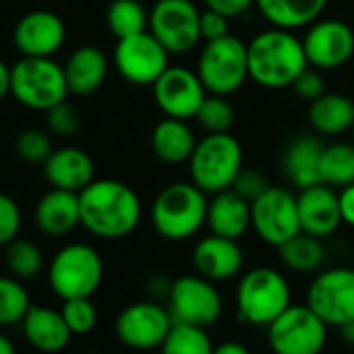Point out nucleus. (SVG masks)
<instances>
[{"mask_svg": "<svg viewBox=\"0 0 354 354\" xmlns=\"http://www.w3.org/2000/svg\"><path fill=\"white\" fill-rule=\"evenodd\" d=\"M82 225L100 240H121L142 221V201L119 180H94L80 192Z\"/></svg>", "mask_w": 354, "mask_h": 354, "instance_id": "obj_1", "label": "nucleus"}, {"mask_svg": "<svg viewBox=\"0 0 354 354\" xmlns=\"http://www.w3.org/2000/svg\"><path fill=\"white\" fill-rule=\"evenodd\" d=\"M306 67L302 38L290 30L269 28L248 42V75L265 90L292 88Z\"/></svg>", "mask_w": 354, "mask_h": 354, "instance_id": "obj_2", "label": "nucleus"}, {"mask_svg": "<svg viewBox=\"0 0 354 354\" xmlns=\"http://www.w3.org/2000/svg\"><path fill=\"white\" fill-rule=\"evenodd\" d=\"M209 194L192 182H175L165 186L150 209L154 232L169 242L194 238L207 225Z\"/></svg>", "mask_w": 354, "mask_h": 354, "instance_id": "obj_3", "label": "nucleus"}, {"mask_svg": "<svg viewBox=\"0 0 354 354\" xmlns=\"http://www.w3.org/2000/svg\"><path fill=\"white\" fill-rule=\"evenodd\" d=\"M190 182L207 194L230 190L244 167L242 144L230 131L207 133L198 140L190 160Z\"/></svg>", "mask_w": 354, "mask_h": 354, "instance_id": "obj_4", "label": "nucleus"}, {"mask_svg": "<svg viewBox=\"0 0 354 354\" xmlns=\"http://www.w3.org/2000/svg\"><path fill=\"white\" fill-rule=\"evenodd\" d=\"M292 304V290L283 273L271 267L246 271L236 288V310L240 321L267 327Z\"/></svg>", "mask_w": 354, "mask_h": 354, "instance_id": "obj_5", "label": "nucleus"}, {"mask_svg": "<svg viewBox=\"0 0 354 354\" xmlns=\"http://www.w3.org/2000/svg\"><path fill=\"white\" fill-rule=\"evenodd\" d=\"M48 286L61 298H92L102 283L104 263L96 248L73 242L57 250L48 263Z\"/></svg>", "mask_w": 354, "mask_h": 354, "instance_id": "obj_6", "label": "nucleus"}, {"mask_svg": "<svg viewBox=\"0 0 354 354\" xmlns=\"http://www.w3.org/2000/svg\"><path fill=\"white\" fill-rule=\"evenodd\" d=\"M69 94L65 69L55 59L21 57L11 67V96L26 109L50 111Z\"/></svg>", "mask_w": 354, "mask_h": 354, "instance_id": "obj_7", "label": "nucleus"}, {"mask_svg": "<svg viewBox=\"0 0 354 354\" xmlns=\"http://www.w3.org/2000/svg\"><path fill=\"white\" fill-rule=\"evenodd\" d=\"M196 73L209 94H236L246 84V80H250L248 44H244L240 38L232 34L219 40L205 42L198 55Z\"/></svg>", "mask_w": 354, "mask_h": 354, "instance_id": "obj_8", "label": "nucleus"}, {"mask_svg": "<svg viewBox=\"0 0 354 354\" xmlns=\"http://www.w3.org/2000/svg\"><path fill=\"white\" fill-rule=\"evenodd\" d=\"M201 13L192 0H156L148 13V32L169 55H188L203 42Z\"/></svg>", "mask_w": 354, "mask_h": 354, "instance_id": "obj_9", "label": "nucleus"}, {"mask_svg": "<svg viewBox=\"0 0 354 354\" xmlns=\"http://www.w3.org/2000/svg\"><path fill=\"white\" fill-rule=\"evenodd\" d=\"M329 325L308 304H290L267 325V342L273 354H321Z\"/></svg>", "mask_w": 354, "mask_h": 354, "instance_id": "obj_10", "label": "nucleus"}, {"mask_svg": "<svg viewBox=\"0 0 354 354\" xmlns=\"http://www.w3.org/2000/svg\"><path fill=\"white\" fill-rule=\"evenodd\" d=\"M167 308L173 323H188L196 327H211L223 313V298L215 281L194 273L173 279L167 296Z\"/></svg>", "mask_w": 354, "mask_h": 354, "instance_id": "obj_11", "label": "nucleus"}, {"mask_svg": "<svg viewBox=\"0 0 354 354\" xmlns=\"http://www.w3.org/2000/svg\"><path fill=\"white\" fill-rule=\"evenodd\" d=\"M173 327L169 308L156 300H138L121 308L115 319L117 339L138 352L158 350Z\"/></svg>", "mask_w": 354, "mask_h": 354, "instance_id": "obj_12", "label": "nucleus"}, {"mask_svg": "<svg viewBox=\"0 0 354 354\" xmlns=\"http://www.w3.org/2000/svg\"><path fill=\"white\" fill-rule=\"evenodd\" d=\"M306 304L329 327L354 319V269L331 267L315 275L306 290Z\"/></svg>", "mask_w": 354, "mask_h": 354, "instance_id": "obj_13", "label": "nucleus"}, {"mask_svg": "<svg viewBox=\"0 0 354 354\" xmlns=\"http://www.w3.org/2000/svg\"><path fill=\"white\" fill-rule=\"evenodd\" d=\"M169 57L167 48L146 30L117 40L113 65L125 82L133 86H152L169 67Z\"/></svg>", "mask_w": 354, "mask_h": 354, "instance_id": "obj_14", "label": "nucleus"}, {"mask_svg": "<svg viewBox=\"0 0 354 354\" xmlns=\"http://www.w3.org/2000/svg\"><path fill=\"white\" fill-rule=\"evenodd\" d=\"M252 230L265 244L275 248L300 234L296 196L286 188L269 186L267 192L252 201Z\"/></svg>", "mask_w": 354, "mask_h": 354, "instance_id": "obj_15", "label": "nucleus"}, {"mask_svg": "<svg viewBox=\"0 0 354 354\" xmlns=\"http://www.w3.org/2000/svg\"><path fill=\"white\" fill-rule=\"evenodd\" d=\"M207 94L209 92L203 86L198 73L182 65H169L165 73L152 84L156 106L165 117L173 119H194Z\"/></svg>", "mask_w": 354, "mask_h": 354, "instance_id": "obj_16", "label": "nucleus"}, {"mask_svg": "<svg viewBox=\"0 0 354 354\" xmlns=\"http://www.w3.org/2000/svg\"><path fill=\"white\" fill-rule=\"evenodd\" d=\"M308 67L331 71L354 57V30L342 19H317L302 36Z\"/></svg>", "mask_w": 354, "mask_h": 354, "instance_id": "obj_17", "label": "nucleus"}, {"mask_svg": "<svg viewBox=\"0 0 354 354\" xmlns=\"http://www.w3.org/2000/svg\"><path fill=\"white\" fill-rule=\"evenodd\" d=\"M65 40V21L57 13L44 9L26 13L13 30V44L21 57L53 59L63 48Z\"/></svg>", "mask_w": 354, "mask_h": 354, "instance_id": "obj_18", "label": "nucleus"}, {"mask_svg": "<svg viewBox=\"0 0 354 354\" xmlns=\"http://www.w3.org/2000/svg\"><path fill=\"white\" fill-rule=\"evenodd\" d=\"M296 201H298L300 230L304 234L325 240L339 230L342 213H339V198L335 188L327 184H315L300 190Z\"/></svg>", "mask_w": 354, "mask_h": 354, "instance_id": "obj_19", "label": "nucleus"}, {"mask_svg": "<svg viewBox=\"0 0 354 354\" xmlns=\"http://www.w3.org/2000/svg\"><path fill=\"white\" fill-rule=\"evenodd\" d=\"M192 265L198 275L215 283L230 281L244 269V250L238 240L211 234L196 242L192 250Z\"/></svg>", "mask_w": 354, "mask_h": 354, "instance_id": "obj_20", "label": "nucleus"}, {"mask_svg": "<svg viewBox=\"0 0 354 354\" xmlns=\"http://www.w3.org/2000/svg\"><path fill=\"white\" fill-rule=\"evenodd\" d=\"M44 177L53 188L80 194L94 182V160L84 148L61 146L46 158Z\"/></svg>", "mask_w": 354, "mask_h": 354, "instance_id": "obj_21", "label": "nucleus"}, {"mask_svg": "<svg viewBox=\"0 0 354 354\" xmlns=\"http://www.w3.org/2000/svg\"><path fill=\"white\" fill-rule=\"evenodd\" d=\"M21 331L28 344L44 354H57L65 350L73 337L63 313L42 304L30 306L28 315L21 321Z\"/></svg>", "mask_w": 354, "mask_h": 354, "instance_id": "obj_22", "label": "nucleus"}, {"mask_svg": "<svg viewBox=\"0 0 354 354\" xmlns=\"http://www.w3.org/2000/svg\"><path fill=\"white\" fill-rule=\"evenodd\" d=\"M34 221L36 227L48 238H63L71 234L77 225H82L80 194L53 188L38 201Z\"/></svg>", "mask_w": 354, "mask_h": 354, "instance_id": "obj_23", "label": "nucleus"}, {"mask_svg": "<svg viewBox=\"0 0 354 354\" xmlns=\"http://www.w3.org/2000/svg\"><path fill=\"white\" fill-rule=\"evenodd\" d=\"M207 227L211 230V234L240 240L252 227V203L232 188L211 194Z\"/></svg>", "mask_w": 354, "mask_h": 354, "instance_id": "obj_24", "label": "nucleus"}, {"mask_svg": "<svg viewBox=\"0 0 354 354\" xmlns=\"http://www.w3.org/2000/svg\"><path fill=\"white\" fill-rule=\"evenodd\" d=\"M325 144L317 136H298L294 138L281 158L283 173L292 186L304 190L308 186L321 184V154Z\"/></svg>", "mask_w": 354, "mask_h": 354, "instance_id": "obj_25", "label": "nucleus"}, {"mask_svg": "<svg viewBox=\"0 0 354 354\" xmlns=\"http://www.w3.org/2000/svg\"><path fill=\"white\" fill-rule=\"evenodd\" d=\"M69 92L75 96H90L100 90L109 75L106 55L92 44L75 48L63 65Z\"/></svg>", "mask_w": 354, "mask_h": 354, "instance_id": "obj_26", "label": "nucleus"}, {"mask_svg": "<svg viewBox=\"0 0 354 354\" xmlns=\"http://www.w3.org/2000/svg\"><path fill=\"white\" fill-rule=\"evenodd\" d=\"M198 140L194 129L184 119L165 117L152 127L150 146L156 158L167 165H184L190 160Z\"/></svg>", "mask_w": 354, "mask_h": 354, "instance_id": "obj_27", "label": "nucleus"}, {"mask_svg": "<svg viewBox=\"0 0 354 354\" xmlns=\"http://www.w3.org/2000/svg\"><path fill=\"white\" fill-rule=\"evenodd\" d=\"M329 0H254L261 17L271 28L302 30L323 17Z\"/></svg>", "mask_w": 354, "mask_h": 354, "instance_id": "obj_28", "label": "nucleus"}, {"mask_svg": "<svg viewBox=\"0 0 354 354\" xmlns=\"http://www.w3.org/2000/svg\"><path fill=\"white\" fill-rule=\"evenodd\" d=\"M308 123L315 133L321 136H339L354 129V100L335 94L325 92L308 106Z\"/></svg>", "mask_w": 354, "mask_h": 354, "instance_id": "obj_29", "label": "nucleus"}, {"mask_svg": "<svg viewBox=\"0 0 354 354\" xmlns=\"http://www.w3.org/2000/svg\"><path fill=\"white\" fill-rule=\"evenodd\" d=\"M281 265L294 273H315L325 263V246L321 238L308 236L304 232L296 234L277 248Z\"/></svg>", "mask_w": 354, "mask_h": 354, "instance_id": "obj_30", "label": "nucleus"}, {"mask_svg": "<svg viewBox=\"0 0 354 354\" xmlns=\"http://www.w3.org/2000/svg\"><path fill=\"white\" fill-rule=\"evenodd\" d=\"M321 184L335 190L354 184V142H335L323 148L321 154Z\"/></svg>", "mask_w": 354, "mask_h": 354, "instance_id": "obj_31", "label": "nucleus"}, {"mask_svg": "<svg viewBox=\"0 0 354 354\" xmlns=\"http://www.w3.org/2000/svg\"><path fill=\"white\" fill-rule=\"evenodd\" d=\"M106 28L115 40H123L148 30V11L140 0H113L106 9Z\"/></svg>", "mask_w": 354, "mask_h": 354, "instance_id": "obj_32", "label": "nucleus"}, {"mask_svg": "<svg viewBox=\"0 0 354 354\" xmlns=\"http://www.w3.org/2000/svg\"><path fill=\"white\" fill-rule=\"evenodd\" d=\"M213 339L205 327L173 323L165 342L160 344V354H213Z\"/></svg>", "mask_w": 354, "mask_h": 354, "instance_id": "obj_33", "label": "nucleus"}, {"mask_svg": "<svg viewBox=\"0 0 354 354\" xmlns=\"http://www.w3.org/2000/svg\"><path fill=\"white\" fill-rule=\"evenodd\" d=\"M5 267L9 273L21 281H30L38 277L44 269V254L38 244L32 240L15 238L5 246Z\"/></svg>", "mask_w": 354, "mask_h": 354, "instance_id": "obj_34", "label": "nucleus"}, {"mask_svg": "<svg viewBox=\"0 0 354 354\" xmlns=\"http://www.w3.org/2000/svg\"><path fill=\"white\" fill-rule=\"evenodd\" d=\"M32 306V298L21 279L13 275H0V327L21 325Z\"/></svg>", "mask_w": 354, "mask_h": 354, "instance_id": "obj_35", "label": "nucleus"}, {"mask_svg": "<svg viewBox=\"0 0 354 354\" xmlns=\"http://www.w3.org/2000/svg\"><path fill=\"white\" fill-rule=\"evenodd\" d=\"M194 119L207 133H223L236 123V109L230 102V96L207 94Z\"/></svg>", "mask_w": 354, "mask_h": 354, "instance_id": "obj_36", "label": "nucleus"}, {"mask_svg": "<svg viewBox=\"0 0 354 354\" xmlns=\"http://www.w3.org/2000/svg\"><path fill=\"white\" fill-rule=\"evenodd\" d=\"M61 313H63L65 323L69 325L73 335H88L90 331H94V327L98 323V310H96V304L92 302V298L63 300Z\"/></svg>", "mask_w": 354, "mask_h": 354, "instance_id": "obj_37", "label": "nucleus"}, {"mask_svg": "<svg viewBox=\"0 0 354 354\" xmlns=\"http://www.w3.org/2000/svg\"><path fill=\"white\" fill-rule=\"evenodd\" d=\"M17 154L21 160L32 162V165H44L46 158L53 154V142L42 129H26L19 133L15 142Z\"/></svg>", "mask_w": 354, "mask_h": 354, "instance_id": "obj_38", "label": "nucleus"}, {"mask_svg": "<svg viewBox=\"0 0 354 354\" xmlns=\"http://www.w3.org/2000/svg\"><path fill=\"white\" fill-rule=\"evenodd\" d=\"M46 113H48V127H50V131L61 136V138H73L82 129V115L67 100L59 102L57 106H53Z\"/></svg>", "mask_w": 354, "mask_h": 354, "instance_id": "obj_39", "label": "nucleus"}, {"mask_svg": "<svg viewBox=\"0 0 354 354\" xmlns=\"http://www.w3.org/2000/svg\"><path fill=\"white\" fill-rule=\"evenodd\" d=\"M21 230V209L9 194L0 192V248L19 238Z\"/></svg>", "mask_w": 354, "mask_h": 354, "instance_id": "obj_40", "label": "nucleus"}, {"mask_svg": "<svg viewBox=\"0 0 354 354\" xmlns=\"http://www.w3.org/2000/svg\"><path fill=\"white\" fill-rule=\"evenodd\" d=\"M232 190H236L240 196H244L246 201H257L263 192L269 190V182L267 177L259 171V169H252V167H242V171L238 173L236 182L232 186Z\"/></svg>", "mask_w": 354, "mask_h": 354, "instance_id": "obj_41", "label": "nucleus"}, {"mask_svg": "<svg viewBox=\"0 0 354 354\" xmlns=\"http://www.w3.org/2000/svg\"><path fill=\"white\" fill-rule=\"evenodd\" d=\"M292 90L296 92L298 98L313 102V100H317L319 96L325 94V80H323V75H321L319 69L306 67V69L296 77V82L292 84Z\"/></svg>", "mask_w": 354, "mask_h": 354, "instance_id": "obj_42", "label": "nucleus"}, {"mask_svg": "<svg viewBox=\"0 0 354 354\" xmlns=\"http://www.w3.org/2000/svg\"><path fill=\"white\" fill-rule=\"evenodd\" d=\"M201 34L205 42L219 40L230 34V17L223 13H217L213 9H205L201 13Z\"/></svg>", "mask_w": 354, "mask_h": 354, "instance_id": "obj_43", "label": "nucleus"}, {"mask_svg": "<svg viewBox=\"0 0 354 354\" xmlns=\"http://www.w3.org/2000/svg\"><path fill=\"white\" fill-rule=\"evenodd\" d=\"M205 7L234 19L250 11L254 7V0H205Z\"/></svg>", "mask_w": 354, "mask_h": 354, "instance_id": "obj_44", "label": "nucleus"}, {"mask_svg": "<svg viewBox=\"0 0 354 354\" xmlns=\"http://www.w3.org/2000/svg\"><path fill=\"white\" fill-rule=\"evenodd\" d=\"M339 198V213H342V223L354 227V184L339 188L337 192Z\"/></svg>", "mask_w": 354, "mask_h": 354, "instance_id": "obj_45", "label": "nucleus"}, {"mask_svg": "<svg viewBox=\"0 0 354 354\" xmlns=\"http://www.w3.org/2000/svg\"><path fill=\"white\" fill-rule=\"evenodd\" d=\"M173 279H169L167 275H150L146 279V294L150 296V300H158V298H167L171 292Z\"/></svg>", "mask_w": 354, "mask_h": 354, "instance_id": "obj_46", "label": "nucleus"}, {"mask_svg": "<svg viewBox=\"0 0 354 354\" xmlns=\"http://www.w3.org/2000/svg\"><path fill=\"white\" fill-rule=\"evenodd\" d=\"M213 354H250V350L242 342L227 339V342H221L219 346H215Z\"/></svg>", "mask_w": 354, "mask_h": 354, "instance_id": "obj_47", "label": "nucleus"}, {"mask_svg": "<svg viewBox=\"0 0 354 354\" xmlns=\"http://www.w3.org/2000/svg\"><path fill=\"white\" fill-rule=\"evenodd\" d=\"M11 94V67L0 59V100Z\"/></svg>", "mask_w": 354, "mask_h": 354, "instance_id": "obj_48", "label": "nucleus"}, {"mask_svg": "<svg viewBox=\"0 0 354 354\" xmlns=\"http://www.w3.org/2000/svg\"><path fill=\"white\" fill-rule=\"evenodd\" d=\"M337 329H339L342 339H344L346 344L354 346V319H352V321H348V323H344V325H342V327H337Z\"/></svg>", "mask_w": 354, "mask_h": 354, "instance_id": "obj_49", "label": "nucleus"}, {"mask_svg": "<svg viewBox=\"0 0 354 354\" xmlns=\"http://www.w3.org/2000/svg\"><path fill=\"white\" fill-rule=\"evenodd\" d=\"M0 354H17V348L13 344V339L0 331Z\"/></svg>", "mask_w": 354, "mask_h": 354, "instance_id": "obj_50", "label": "nucleus"}, {"mask_svg": "<svg viewBox=\"0 0 354 354\" xmlns=\"http://www.w3.org/2000/svg\"><path fill=\"white\" fill-rule=\"evenodd\" d=\"M84 354H102V352H84Z\"/></svg>", "mask_w": 354, "mask_h": 354, "instance_id": "obj_51", "label": "nucleus"}, {"mask_svg": "<svg viewBox=\"0 0 354 354\" xmlns=\"http://www.w3.org/2000/svg\"><path fill=\"white\" fill-rule=\"evenodd\" d=\"M352 136H354V129H352Z\"/></svg>", "mask_w": 354, "mask_h": 354, "instance_id": "obj_52", "label": "nucleus"}, {"mask_svg": "<svg viewBox=\"0 0 354 354\" xmlns=\"http://www.w3.org/2000/svg\"><path fill=\"white\" fill-rule=\"evenodd\" d=\"M271 354H273V352H271Z\"/></svg>", "mask_w": 354, "mask_h": 354, "instance_id": "obj_53", "label": "nucleus"}]
</instances>
